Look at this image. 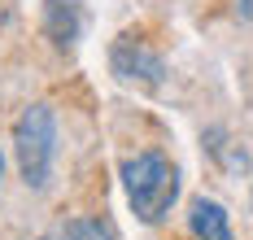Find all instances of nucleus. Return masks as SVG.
Segmentation results:
<instances>
[{
    "label": "nucleus",
    "instance_id": "1",
    "mask_svg": "<svg viewBox=\"0 0 253 240\" xmlns=\"http://www.w3.org/2000/svg\"><path fill=\"white\" fill-rule=\"evenodd\" d=\"M123 188H126L131 210L144 223H157V218H166V210L179 197V170L170 158L149 149V153H135V158L123 161Z\"/></svg>",
    "mask_w": 253,
    "mask_h": 240
},
{
    "label": "nucleus",
    "instance_id": "2",
    "mask_svg": "<svg viewBox=\"0 0 253 240\" xmlns=\"http://www.w3.org/2000/svg\"><path fill=\"white\" fill-rule=\"evenodd\" d=\"M13 153H18V170H22L26 188H48L52 153H57V118L48 105L22 109V118L13 127Z\"/></svg>",
    "mask_w": 253,
    "mask_h": 240
},
{
    "label": "nucleus",
    "instance_id": "3",
    "mask_svg": "<svg viewBox=\"0 0 253 240\" xmlns=\"http://www.w3.org/2000/svg\"><path fill=\"white\" fill-rule=\"evenodd\" d=\"M109 61H114V75L126 79V83H149V87H157L162 75H166L162 57L153 53V48H144V40H135V35H123V40L114 44Z\"/></svg>",
    "mask_w": 253,
    "mask_h": 240
},
{
    "label": "nucleus",
    "instance_id": "4",
    "mask_svg": "<svg viewBox=\"0 0 253 240\" xmlns=\"http://www.w3.org/2000/svg\"><path fill=\"white\" fill-rule=\"evenodd\" d=\"M44 35L57 48H75L83 35V9L79 0H44Z\"/></svg>",
    "mask_w": 253,
    "mask_h": 240
},
{
    "label": "nucleus",
    "instance_id": "5",
    "mask_svg": "<svg viewBox=\"0 0 253 240\" xmlns=\"http://www.w3.org/2000/svg\"><path fill=\"white\" fill-rule=\"evenodd\" d=\"M188 227L197 240H231V223H227V210L210 197H197L192 201V214H188Z\"/></svg>",
    "mask_w": 253,
    "mask_h": 240
},
{
    "label": "nucleus",
    "instance_id": "6",
    "mask_svg": "<svg viewBox=\"0 0 253 240\" xmlns=\"http://www.w3.org/2000/svg\"><path fill=\"white\" fill-rule=\"evenodd\" d=\"M44 240H118V236H114V227L105 218H66Z\"/></svg>",
    "mask_w": 253,
    "mask_h": 240
},
{
    "label": "nucleus",
    "instance_id": "7",
    "mask_svg": "<svg viewBox=\"0 0 253 240\" xmlns=\"http://www.w3.org/2000/svg\"><path fill=\"white\" fill-rule=\"evenodd\" d=\"M236 9H240V18H245V22H253V0H236Z\"/></svg>",
    "mask_w": 253,
    "mask_h": 240
},
{
    "label": "nucleus",
    "instance_id": "8",
    "mask_svg": "<svg viewBox=\"0 0 253 240\" xmlns=\"http://www.w3.org/2000/svg\"><path fill=\"white\" fill-rule=\"evenodd\" d=\"M0 175H4V153H0Z\"/></svg>",
    "mask_w": 253,
    "mask_h": 240
}]
</instances>
